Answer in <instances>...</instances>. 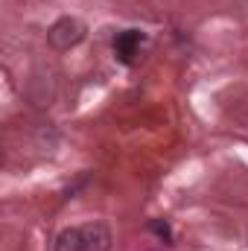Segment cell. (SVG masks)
Segmentation results:
<instances>
[{
  "label": "cell",
  "mask_w": 248,
  "mask_h": 251,
  "mask_svg": "<svg viewBox=\"0 0 248 251\" xmlns=\"http://www.w3.org/2000/svg\"><path fill=\"white\" fill-rule=\"evenodd\" d=\"M47 38H50V44L56 50H70L73 44H79L85 38V26L76 18H62V21L53 24V29L47 32Z\"/></svg>",
  "instance_id": "6da1fadb"
},
{
  "label": "cell",
  "mask_w": 248,
  "mask_h": 251,
  "mask_svg": "<svg viewBox=\"0 0 248 251\" xmlns=\"http://www.w3.org/2000/svg\"><path fill=\"white\" fill-rule=\"evenodd\" d=\"M85 251H111V231L102 222H88L82 228Z\"/></svg>",
  "instance_id": "7a4b0ae2"
},
{
  "label": "cell",
  "mask_w": 248,
  "mask_h": 251,
  "mask_svg": "<svg viewBox=\"0 0 248 251\" xmlns=\"http://www.w3.org/2000/svg\"><path fill=\"white\" fill-rule=\"evenodd\" d=\"M56 251H85L82 228H64L56 240Z\"/></svg>",
  "instance_id": "3957f363"
},
{
  "label": "cell",
  "mask_w": 248,
  "mask_h": 251,
  "mask_svg": "<svg viewBox=\"0 0 248 251\" xmlns=\"http://www.w3.org/2000/svg\"><path fill=\"white\" fill-rule=\"evenodd\" d=\"M137 44H140V35L137 32H123L120 38H117V56L123 59V62H131L134 59V53H137Z\"/></svg>",
  "instance_id": "277c9868"
},
{
  "label": "cell",
  "mask_w": 248,
  "mask_h": 251,
  "mask_svg": "<svg viewBox=\"0 0 248 251\" xmlns=\"http://www.w3.org/2000/svg\"><path fill=\"white\" fill-rule=\"evenodd\" d=\"M152 228H155L161 237H167V240H170V228H167V222H152Z\"/></svg>",
  "instance_id": "5b68a950"
}]
</instances>
